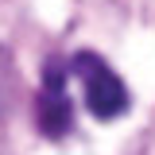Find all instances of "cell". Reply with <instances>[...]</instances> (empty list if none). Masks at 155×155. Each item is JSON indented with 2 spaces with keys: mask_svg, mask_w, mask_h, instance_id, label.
<instances>
[{
  "mask_svg": "<svg viewBox=\"0 0 155 155\" xmlns=\"http://www.w3.org/2000/svg\"><path fill=\"white\" fill-rule=\"evenodd\" d=\"M74 74H78V81L85 85V109H89L97 120H116V116L128 113V105H132L128 85L120 81V74H116L101 54H93V51L74 54Z\"/></svg>",
  "mask_w": 155,
  "mask_h": 155,
  "instance_id": "1",
  "label": "cell"
},
{
  "mask_svg": "<svg viewBox=\"0 0 155 155\" xmlns=\"http://www.w3.org/2000/svg\"><path fill=\"white\" fill-rule=\"evenodd\" d=\"M35 128L47 140H62L74 128V105L62 89V62H47V81L35 93Z\"/></svg>",
  "mask_w": 155,
  "mask_h": 155,
  "instance_id": "2",
  "label": "cell"
},
{
  "mask_svg": "<svg viewBox=\"0 0 155 155\" xmlns=\"http://www.w3.org/2000/svg\"><path fill=\"white\" fill-rule=\"evenodd\" d=\"M16 101H19V74H16L12 54L0 47V116L12 113V109H16Z\"/></svg>",
  "mask_w": 155,
  "mask_h": 155,
  "instance_id": "3",
  "label": "cell"
}]
</instances>
